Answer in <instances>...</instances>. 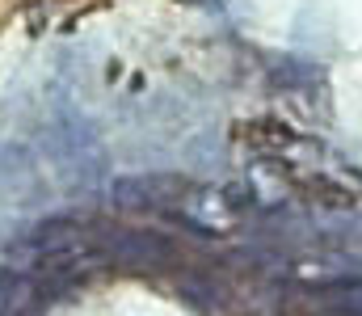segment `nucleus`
I'll use <instances>...</instances> for the list:
<instances>
[{"instance_id": "obj_1", "label": "nucleus", "mask_w": 362, "mask_h": 316, "mask_svg": "<svg viewBox=\"0 0 362 316\" xmlns=\"http://www.w3.org/2000/svg\"><path fill=\"white\" fill-rule=\"evenodd\" d=\"M42 144H47V165H51L55 182L68 194L85 199V194H97V190H110V182H105V173H110L105 139L89 118L81 110H72L64 98H55Z\"/></svg>"}, {"instance_id": "obj_2", "label": "nucleus", "mask_w": 362, "mask_h": 316, "mask_svg": "<svg viewBox=\"0 0 362 316\" xmlns=\"http://www.w3.org/2000/svg\"><path fill=\"white\" fill-rule=\"evenodd\" d=\"M189 182L177 173H131L110 182V199L122 211H173Z\"/></svg>"}, {"instance_id": "obj_3", "label": "nucleus", "mask_w": 362, "mask_h": 316, "mask_svg": "<svg viewBox=\"0 0 362 316\" xmlns=\"http://www.w3.org/2000/svg\"><path fill=\"white\" fill-rule=\"evenodd\" d=\"M173 211H177L189 228H198V232H215V236L236 232V219H240L236 199H232L228 190H215V186H189Z\"/></svg>"}, {"instance_id": "obj_4", "label": "nucleus", "mask_w": 362, "mask_h": 316, "mask_svg": "<svg viewBox=\"0 0 362 316\" xmlns=\"http://www.w3.org/2000/svg\"><path fill=\"white\" fill-rule=\"evenodd\" d=\"M303 312L308 316H362V274L316 287V291L308 295Z\"/></svg>"}, {"instance_id": "obj_5", "label": "nucleus", "mask_w": 362, "mask_h": 316, "mask_svg": "<svg viewBox=\"0 0 362 316\" xmlns=\"http://www.w3.org/2000/svg\"><path fill=\"white\" fill-rule=\"evenodd\" d=\"M245 144H249L253 152H262L266 160H282V156H295V152L308 148L291 127H282V122H274V118L249 122V127H245Z\"/></svg>"}, {"instance_id": "obj_6", "label": "nucleus", "mask_w": 362, "mask_h": 316, "mask_svg": "<svg viewBox=\"0 0 362 316\" xmlns=\"http://www.w3.org/2000/svg\"><path fill=\"white\" fill-rule=\"evenodd\" d=\"M266 76L278 93H299V89L320 85V68L299 55H266Z\"/></svg>"}, {"instance_id": "obj_7", "label": "nucleus", "mask_w": 362, "mask_h": 316, "mask_svg": "<svg viewBox=\"0 0 362 316\" xmlns=\"http://www.w3.org/2000/svg\"><path fill=\"white\" fill-rule=\"evenodd\" d=\"M30 304H34V279L4 262L0 266V316H21Z\"/></svg>"}, {"instance_id": "obj_8", "label": "nucleus", "mask_w": 362, "mask_h": 316, "mask_svg": "<svg viewBox=\"0 0 362 316\" xmlns=\"http://www.w3.org/2000/svg\"><path fill=\"white\" fill-rule=\"evenodd\" d=\"M185 4H198V0H185Z\"/></svg>"}]
</instances>
